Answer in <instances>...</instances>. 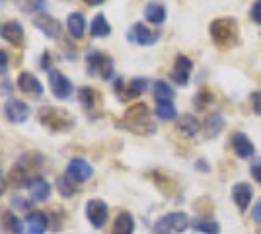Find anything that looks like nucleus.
Returning <instances> with one entry per match:
<instances>
[{"mask_svg": "<svg viewBox=\"0 0 261 234\" xmlns=\"http://www.w3.org/2000/svg\"><path fill=\"white\" fill-rule=\"evenodd\" d=\"M49 86H51V92H53L55 98H59V100H66V98H70V94H72V82L68 80V78L61 72V70H49Z\"/></svg>", "mask_w": 261, "mask_h": 234, "instance_id": "6e6552de", "label": "nucleus"}, {"mask_svg": "<svg viewBox=\"0 0 261 234\" xmlns=\"http://www.w3.org/2000/svg\"><path fill=\"white\" fill-rule=\"evenodd\" d=\"M197 170H201V172H208L211 168L207 166V160H197V164H195Z\"/></svg>", "mask_w": 261, "mask_h": 234, "instance_id": "37998d69", "label": "nucleus"}, {"mask_svg": "<svg viewBox=\"0 0 261 234\" xmlns=\"http://www.w3.org/2000/svg\"><path fill=\"white\" fill-rule=\"evenodd\" d=\"M2 221H4L6 230H10L12 234H25V228H23L22 221H20L12 211L4 213V215H2Z\"/></svg>", "mask_w": 261, "mask_h": 234, "instance_id": "7c9ffc66", "label": "nucleus"}, {"mask_svg": "<svg viewBox=\"0 0 261 234\" xmlns=\"http://www.w3.org/2000/svg\"><path fill=\"white\" fill-rule=\"evenodd\" d=\"M16 84H18V90H20V92L32 96V98H41V96H43V84L33 76L32 72H28V70H22V72L18 74Z\"/></svg>", "mask_w": 261, "mask_h": 234, "instance_id": "9b49d317", "label": "nucleus"}, {"mask_svg": "<svg viewBox=\"0 0 261 234\" xmlns=\"http://www.w3.org/2000/svg\"><path fill=\"white\" fill-rule=\"evenodd\" d=\"M33 25L39 30V32H43L47 37H61V32H63V25L61 22L53 18V16H49V14H37L35 18H33Z\"/></svg>", "mask_w": 261, "mask_h": 234, "instance_id": "f8f14e48", "label": "nucleus"}, {"mask_svg": "<svg viewBox=\"0 0 261 234\" xmlns=\"http://www.w3.org/2000/svg\"><path fill=\"white\" fill-rule=\"evenodd\" d=\"M86 67L88 74L90 76H99L101 80H109L115 72V65H113V59L103 53V51H96V49H90L86 55Z\"/></svg>", "mask_w": 261, "mask_h": 234, "instance_id": "39448f33", "label": "nucleus"}, {"mask_svg": "<svg viewBox=\"0 0 261 234\" xmlns=\"http://www.w3.org/2000/svg\"><path fill=\"white\" fill-rule=\"evenodd\" d=\"M57 190H59V193H61L63 197H72V195L76 193V188H74V184H72L70 179L66 178V176H61V178H57Z\"/></svg>", "mask_w": 261, "mask_h": 234, "instance_id": "473e14b6", "label": "nucleus"}, {"mask_svg": "<svg viewBox=\"0 0 261 234\" xmlns=\"http://www.w3.org/2000/svg\"><path fill=\"white\" fill-rule=\"evenodd\" d=\"M88 6H99V4H103L106 0H84Z\"/></svg>", "mask_w": 261, "mask_h": 234, "instance_id": "c03bdc74", "label": "nucleus"}, {"mask_svg": "<svg viewBox=\"0 0 261 234\" xmlns=\"http://www.w3.org/2000/svg\"><path fill=\"white\" fill-rule=\"evenodd\" d=\"M78 101L82 103V108L90 115H96L98 108L101 106V94H98L96 90L90 88V86H82V88L78 90Z\"/></svg>", "mask_w": 261, "mask_h": 234, "instance_id": "f3484780", "label": "nucleus"}, {"mask_svg": "<svg viewBox=\"0 0 261 234\" xmlns=\"http://www.w3.org/2000/svg\"><path fill=\"white\" fill-rule=\"evenodd\" d=\"M113 234H135V219L127 211H121L113 223Z\"/></svg>", "mask_w": 261, "mask_h": 234, "instance_id": "b1692460", "label": "nucleus"}, {"mask_svg": "<svg viewBox=\"0 0 261 234\" xmlns=\"http://www.w3.org/2000/svg\"><path fill=\"white\" fill-rule=\"evenodd\" d=\"M213 100H215V96H213L207 88H201L195 94V98H193V108H195L197 112H203L207 106L213 103Z\"/></svg>", "mask_w": 261, "mask_h": 234, "instance_id": "2f4dec72", "label": "nucleus"}, {"mask_svg": "<svg viewBox=\"0 0 261 234\" xmlns=\"http://www.w3.org/2000/svg\"><path fill=\"white\" fill-rule=\"evenodd\" d=\"M152 96L156 101H172L175 96V90L166 80H156L152 84Z\"/></svg>", "mask_w": 261, "mask_h": 234, "instance_id": "bb28decb", "label": "nucleus"}, {"mask_svg": "<svg viewBox=\"0 0 261 234\" xmlns=\"http://www.w3.org/2000/svg\"><path fill=\"white\" fill-rule=\"evenodd\" d=\"M39 68L41 70H53V55H51V51H43V55H41V61H39Z\"/></svg>", "mask_w": 261, "mask_h": 234, "instance_id": "f704fd0d", "label": "nucleus"}, {"mask_svg": "<svg viewBox=\"0 0 261 234\" xmlns=\"http://www.w3.org/2000/svg\"><path fill=\"white\" fill-rule=\"evenodd\" d=\"M193 230L197 232H203V234H220V224L217 221H213V219H195L193 223Z\"/></svg>", "mask_w": 261, "mask_h": 234, "instance_id": "c85d7f7f", "label": "nucleus"}, {"mask_svg": "<svg viewBox=\"0 0 261 234\" xmlns=\"http://www.w3.org/2000/svg\"><path fill=\"white\" fill-rule=\"evenodd\" d=\"M23 228L25 234H45L49 228V219L43 211H32L23 221Z\"/></svg>", "mask_w": 261, "mask_h": 234, "instance_id": "a211bd4d", "label": "nucleus"}, {"mask_svg": "<svg viewBox=\"0 0 261 234\" xmlns=\"http://www.w3.org/2000/svg\"><path fill=\"white\" fill-rule=\"evenodd\" d=\"M191 70H193V61L185 55H177L174 61V68L170 72V78L174 80L177 86H187Z\"/></svg>", "mask_w": 261, "mask_h": 234, "instance_id": "9d476101", "label": "nucleus"}, {"mask_svg": "<svg viewBox=\"0 0 261 234\" xmlns=\"http://www.w3.org/2000/svg\"><path fill=\"white\" fill-rule=\"evenodd\" d=\"M0 35H2L12 47H22L23 45V28L18 20H8L6 23H2Z\"/></svg>", "mask_w": 261, "mask_h": 234, "instance_id": "2eb2a0df", "label": "nucleus"}, {"mask_svg": "<svg viewBox=\"0 0 261 234\" xmlns=\"http://www.w3.org/2000/svg\"><path fill=\"white\" fill-rule=\"evenodd\" d=\"M108 215H109V207L106 201L90 199L86 203V217L94 228H101L106 224V221H108Z\"/></svg>", "mask_w": 261, "mask_h": 234, "instance_id": "1a4fd4ad", "label": "nucleus"}, {"mask_svg": "<svg viewBox=\"0 0 261 234\" xmlns=\"http://www.w3.org/2000/svg\"><path fill=\"white\" fill-rule=\"evenodd\" d=\"M28 191H30L32 201H45L51 195V184H49L43 176H37V178H33L32 181H30Z\"/></svg>", "mask_w": 261, "mask_h": 234, "instance_id": "412c9836", "label": "nucleus"}, {"mask_svg": "<svg viewBox=\"0 0 261 234\" xmlns=\"http://www.w3.org/2000/svg\"><path fill=\"white\" fill-rule=\"evenodd\" d=\"M127 37H129V41H133V43H139V45H142V47H146V45L156 43L158 34L150 32V30H148L144 23L137 22L133 28H130L129 32H127Z\"/></svg>", "mask_w": 261, "mask_h": 234, "instance_id": "4468645a", "label": "nucleus"}, {"mask_svg": "<svg viewBox=\"0 0 261 234\" xmlns=\"http://www.w3.org/2000/svg\"><path fill=\"white\" fill-rule=\"evenodd\" d=\"M37 121L43 125L45 129H49L51 133H65L68 129H72L76 125L74 115L65 110V108H57V106H43L37 110Z\"/></svg>", "mask_w": 261, "mask_h": 234, "instance_id": "7ed1b4c3", "label": "nucleus"}, {"mask_svg": "<svg viewBox=\"0 0 261 234\" xmlns=\"http://www.w3.org/2000/svg\"><path fill=\"white\" fill-rule=\"evenodd\" d=\"M6 188H8V179H6L4 172H2V166H0V195H4Z\"/></svg>", "mask_w": 261, "mask_h": 234, "instance_id": "a19ab883", "label": "nucleus"}, {"mask_svg": "<svg viewBox=\"0 0 261 234\" xmlns=\"http://www.w3.org/2000/svg\"><path fill=\"white\" fill-rule=\"evenodd\" d=\"M4 113L8 117V121L12 123H25L28 117H30V106L22 100H16V98H10L4 106Z\"/></svg>", "mask_w": 261, "mask_h": 234, "instance_id": "ddd939ff", "label": "nucleus"}, {"mask_svg": "<svg viewBox=\"0 0 261 234\" xmlns=\"http://www.w3.org/2000/svg\"><path fill=\"white\" fill-rule=\"evenodd\" d=\"M250 16L255 23H261V0H255V2L251 4Z\"/></svg>", "mask_w": 261, "mask_h": 234, "instance_id": "c9c22d12", "label": "nucleus"}, {"mask_svg": "<svg viewBox=\"0 0 261 234\" xmlns=\"http://www.w3.org/2000/svg\"><path fill=\"white\" fill-rule=\"evenodd\" d=\"M148 86H150V80L148 78H133L129 84H125V88H123V92H121L119 100L121 101H130V100H137L139 96H142L146 90H148Z\"/></svg>", "mask_w": 261, "mask_h": 234, "instance_id": "dca6fc26", "label": "nucleus"}, {"mask_svg": "<svg viewBox=\"0 0 261 234\" xmlns=\"http://www.w3.org/2000/svg\"><path fill=\"white\" fill-rule=\"evenodd\" d=\"M14 205H16V207H22V209H30V207H32V199L28 201V199H20V197H14Z\"/></svg>", "mask_w": 261, "mask_h": 234, "instance_id": "ea45409f", "label": "nucleus"}, {"mask_svg": "<svg viewBox=\"0 0 261 234\" xmlns=\"http://www.w3.org/2000/svg\"><path fill=\"white\" fill-rule=\"evenodd\" d=\"M86 18H84V14H80V12H72V14H68V18H66V28H68V32L70 35L74 37V39H80V37H84L86 34Z\"/></svg>", "mask_w": 261, "mask_h": 234, "instance_id": "4be33fe9", "label": "nucleus"}, {"mask_svg": "<svg viewBox=\"0 0 261 234\" xmlns=\"http://www.w3.org/2000/svg\"><path fill=\"white\" fill-rule=\"evenodd\" d=\"M41 168H43V156L37 154V152H28V154H23L12 166L8 179H10L12 186H16V188H28L30 181L33 178H37L35 172L41 170Z\"/></svg>", "mask_w": 261, "mask_h": 234, "instance_id": "f03ea898", "label": "nucleus"}, {"mask_svg": "<svg viewBox=\"0 0 261 234\" xmlns=\"http://www.w3.org/2000/svg\"><path fill=\"white\" fill-rule=\"evenodd\" d=\"M8 70V53L0 49V74H4Z\"/></svg>", "mask_w": 261, "mask_h": 234, "instance_id": "4c0bfd02", "label": "nucleus"}, {"mask_svg": "<svg viewBox=\"0 0 261 234\" xmlns=\"http://www.w3.org/2000/svg\"><path fill=\"white\" fill-rule=\"evenodd\" d=\"M144 18L154 25H160L166 20V8L158 2H148L144 6Z\"/></svg>", "mask_w": 261, "mask_h": 234, "instance_id": "a878e982", "label": "nucleus"}, {"mask_svg": "<svg viewBox=\"0 0 261 234\" xmlns=\"http://www.w3.org/2000/svg\"><path fill=\"white\" fill-rule=\"evenodd\" d=\"M251 176H253V179H257V181H261V160L259 162H255L253 166H251Z\"/></svg>", "mask_w": 261, "mask_h": 234, "instance_id": "58836bf2", "label": "nucleus"}, {"mask_svg": "<svg viewBox=\"0 0 261 234\" xmlns=\"http://www.w3.org/2000/svg\"><path fill=\"white\" fill-rule=\"evenodd\" d=\"M253 221H257L261 224V199L257 201V205L253 207Z\"/></svg>", "mask_w": 261, "mask_h": 234, "instance_id": "79ce46f5", "label": "nucleus"}, {"mask_svg": "<svg viewBox=\"0 0 261 234\" xmlns=\"http://www.w3.org/2000/svg\"><path fill=\"white\" fill-rule=\"evenodd\" d=\"M232 199L240 211H248L251 199H253V188L248 181H240L232 188Z\"/></svg>", "mask_w": 261, "mask_h": 234, "instance_id": "6ab92c4d", "label": "nucleus"}, {"mask_svg": "<svg viewBox=\"0 0 261 234\" xmlns=\"http://www.w3.org/2000/svg\"><path fill=\"white\" fill-rule=\"evenodd\" d=\"M175 127H177V131L179 133H184L185 137H195L199 131H201V123L197 117H193L191 113H185L181 117H177V123H175Z\"/></svg>", "mask_w": 261, "mask_h": 234, "instance_id": "5701e85b", "label": "nucleus"}, {"mask_svg": "<svg viewBox=\"0 0 261 234\" xmlns=\"http://www.w3.org/2000/svg\"><path fill=\"white\" fill-rule=\"evenodd\" d=\"M117 127L127 129L130 133L137 135H154L156 133V123L150 119V110L146 103H133L129 110L125 112L121 121H115Z\"/></svg>", "mask_w": 261, "mask_h": 234, "instance_id": "f257e3e1", "label": "nucleus"}, {"mask_svg": "<svg viewBox=\"0 0 261 234\" xmlns=\"http://www.w3.org/2000/svg\"><path fill=\"white\" fill-rule=\"evenodd\" d=\"M191 226V221L185 213H168L154 223V234H179Z\"/></svg>", "mask_w": 261, "mask_h": 234, "instance_id": "423d86ee", "label": "nucleus"}, {"mask_svg": "<svg viewBox=\"0 0 261 234\" xmlns=\"http://www.w3.org/2000/svg\"><path fill=\"white\" fill-rule=\"evenodd\" d=\"M232 150L236 152L238 158H244V160L255 154V146L250 141V137L246 133H240V131L232 135Z\"/></svg>", "mask_w": 261, "mask_h": 234, "instance_id": "aec40b11", "label": "nucleus"}, {"mask_svg": "<svg viewBox=\"0 0 261 234\" xmlns=\"http://www.w3.org/2000/svg\"><path fill=\"white\" fill-rule=\"evenodd\" d=\"M154 113H156V117H160L164 121H172L177 117V110H175L174 101H158Z\"/></svg>", "mask_w": 261, "mask_h": 234, "instance_id": "c756f323", "label": "nucleus"}, {"mask_svg": "<svg viewBox=\"0 0 261 234\" xmlns=\"http://www.w3.org/2000/svg\"><path fill=\"white\" fill-rule=\"evenodd\" d=\"M90 34H92V37H108L111 34V25L103 14L94 16V20L90 23Z\"/></svg>", "mask_w": 261, "mask_h": 234, "instance_id": "cd10ccee", "label": "nucleus"}, {"mask_svg": "<svg viewBox=\"0 0 261 234\" xmlns=\"http://www.w3.org/2000/svg\"><path fill=\"white\" fill-rule=\"evenodd\" d=\"M251 106H253V112L261 115V90L251 94Z\"/></svg>", "mask_w": 261, "mask_h": 234, "instance_id": "e433bc0d", "label": "nucleus"}, {"mask_svg": "<svg viewBox=\"0 0 261 234\" xmlns=\"http://www.w3.org/2000/svg\"><path fill=\"white\" fill-rule=\"evenodd\" d=\"M65 176L72 184H86L88 179L94 176V168L84 158H72L68 162V166H66Z\"/></svg>", "mask_w": 261, "mask_h": 234, "instance_id": "0eeeda50", "label": "nucleus"}, {"mask_svg": "<svg viewBox=\"0 0 261 234\" xmlns=\"http://www.w3.org/2000/svg\"><path fill=\"white\" fill-rule=\"evenodd\" d=\"M222 129H224V117L218 112L208 113L207 119H205V133H207V137L215 139V137L222 133Z\"/></svg>", "mask_w": 261, "mask_h": 234, "instance_id": "393cba45", "label": "nucleus"}, {"mask_svg": "<svg viewBox=\"0 0 261 234\" xmlns=\"http://www.w3.org/2000/svg\"><path fill=\"white\" fill-rule=\"evenodd\" d=\"M208 32H211L213 41L218 47H222V49H230V47H234L238 43V23H236L234 18H217V20H213Z\"/></svg>", "mask_w": 261, "mask_h": 234, "instance_id": "20e7f679", "label": "nucleus"}, {"mask_svg": "<svg viewBox=\"0 0 261 234\" xmlns=\"http://www.w3.org/2000/svg\"><path fill=\"white\" fill-rule=\"evenodd\" d=\"M16 4H18L23 12H35L43 8L45 0H16Z\"/></svg>", "mask_w": 261, "mask_h": 234, "instance_id": "72a5a7b5", "label": "nucleus"}]
</instances>
